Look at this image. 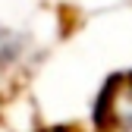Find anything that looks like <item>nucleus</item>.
Wrapping results in <instances>:
<instances>
[{"label": "nucleus", "instance_id": "obj_1", "mask_svg": "<svg viewBox=\"0 0 132 132\" xmlns=\"http://www.w3.org/2000/svg\"><path fill=\"white\" fill-rule=\"evenodd\" d=\"M22 51H25V38H22V35H16V31L6 28V25H0V66H6V63H13V60H19Z\"/></svg>", "mask_w": 132, "mask_h": 132}]
</instances>
